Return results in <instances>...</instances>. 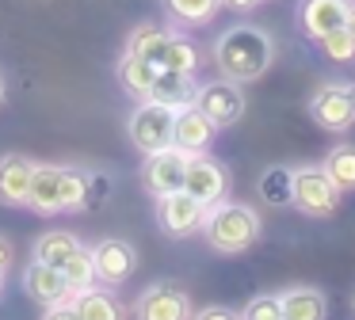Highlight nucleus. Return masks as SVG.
Listing matches in <instances>:
<instances>
[{
	"mask_svg": "<svg viewBox=\"0 0 355 320\" xmlns=\"http://www.w3.org/2000/svg\"><path fill=\"white\" fill-rule=\"evenodd\" d=\"M161 69H176V73H195V69H199V50H195L191 38L172 35V38H168V50H164Z\"/></svg>",
	"mask_w": 355,
	"mask_h": 320,
	"instance_id": "27",
	"label": "nucleus"
},
{
	"mask_svg": "<svg viewBox=\"0 0 355 320\" xmlns=\"http://www.w3.org/2000/svg\"><path fill=\"white\" fill-rule=\"evenodd\" d=\"M260 198L268 206H291L294 202V172L286 164H271V168H263V175H260Z\"/></svg>",
	"mask_w": 355,
	"mask_h": 320,
	"instance_id": "22",
	"label": "nucleus"
},
{
	"mask_svg": "<svg viewBox=\"0 0 355 320\" xmlns=\"http://www.w3.org/2000/svg\"><path fill=\"white\" fill-rule=\"evenodd\" d=\"M271 61H275V42L268 30L252 27V23H237V27L222 30L214 42V65L225 80L252 84L271 69Z\"/></svg>",
	"mask_w": 355,
	"mask_h": 320,
	"instance_id": "1",
	"label": "nucleus"
},
{
	"mask_svg": "<svg viewBox=\"0 0 355 320\" xmlns=\"http://www.w3.org/2000/svg\"><path fill=\"white\" fill-rule=\"evenodd\" d=\"M195 91H199V84H195V73L157 69V80H153V91H149V99H157V103H164V107H172V111H180V107H191V103H195Z\"/></svg>",
	"mask_w": 355,
	"mask_h": 320,
	"instance_id": "15",
	"label": "nucleus"
},
{
	"mask_svg": "<svg viewBox=\"0 0 355 320\" xmlns=\"http://www.w3.org/2000/svg\"><path fill=\"white\" fill-rule=\"evenodd\" d=\"M107 195H111V179H107V175L88 172V190H85V206H80V210H92V206H100Z\"/></svg>",
	"mask_w": 355,
	"mask_h": 320,
	"instance_id": "31",
	"label": "nucleus"
},
{
	"mask_svg": "<svg viewBox=\"0 0 355 320\" xmlns=\"http://www.w3.org/2000/svg\"><path fill=\"white\" fill-rule=\"evenodd\" d=\"M161 4L180 27H202V23H210L218 15L222 0H161Z\"/></svg>",
	"mask_w": 355,
	"mask_h": 320,
	"instance_id": "24",
	"label": "nucleus"
},
{
	"mask_svg": "<svg viewBox=\"0 0 355 320\" xmlns=\"http://www.w3.org/2000/svg\"><path fill=\"white\" fill-rule=\"evenodd\" d=\"M191 320H241V317H237L233 309H225V305H207V309L195 312Z\"/></svg>",
	"mask_w": 355,
	"mask_h": 320,
	"instance_id": "32",
	"label": "nucleus"
},
{
	"mask_svg": "<svg viewBox=\"0 0 355 320\" xmlns=\"http://www.w3.org/2000/svg\"><path fill=\"white\" fill-rule=\"evenodd\" d=\"M202 217H207V206L199 198H191L187 190H172V195L157 198V221L168 236H191L202 229Z\"/></svg>",
	"mask_w": 355,
	"mask_h": 320,
	"instance_id": "10",
	"label": "nucleus"
},
{
	"mask_svg": "<svg viewBox=\"0 0 355 320\" xmlns=\"http://www.w3.org/2000/svg\"><path fill=\"white\" fill-rule=\"evenodd\" d=\"M309 118L329 134H344L355 122V84H324L309 99Z\"/></svg>",
	"mask_w": 355,
	"mask_h": 320,
	"instance_id": "5",
	"label": "nucleus"
},
{
	"mask_svg": "<svg viewBox=\"0 0 355 320\" xmlns=\"http://www.w3.org/2000/svg\"><path fill=\"white\" fill-rule=\"evenodd\" d=\"M184 175H187V152L168 145V149H157L146 157V164H141V187L161 198V195H172V190H184Z\"/></svg>",
	"mask_w": 355,
	"mask_h": 320,
	"instance_id": "7",
	"label": "nucleus"
},
{
	"mask_svg": "<svg viewBox=\"0 0 355 320\" xmlns=\"http://www.w3.org/2000/svg\"><path fill=\"white\" fill-rule=\"evenodd\" d=\"M202 233H207V244L222 256H241L256 244L260 236V213L245 202H214L202 217Z\"/></svg>",
	"mask_w": 355,
	"mask_h": 320,
	"instance_id": "2",
	"label": "nucleus"
},
{
	"mask_svg": "<svg viewBox=\"0 0 355 320\" xmlns=\"http://www.w3.org/2000/svg\"><path fill=\"white\" fill-rule=\"evenodd\" d=\"M195 107H199V111L222 130V126L241 122V114H245V91H241L237 80H225L222 76V80L199 84V91H195Z\"/></svg>",
	"mask_w": 355,
	"mask_h": 320,
	"instance_id": "6",
	"label": "nucleus"
},
{
	"mask_svg": "<svg viewBox=\"0 0 355 320\" xmlns=\"http://www.w3.org/2000/svg\"><path fill=\"white\" fill-rule=\"evenodd\" d=\"M214 134H218V126L195 103L176 111V122H172V145H176L180 152H187V157L207 152L210 145H214Z\"/></svg>",
	"mask_w": 355,
	"mask_h": 320,
	"instance_id": "12",
	"label": "nucleus"
},
{
	"mask_svg": "<svg viewBox=\"0 0 355 320\" xmlns=\"http://www.w3.org/2000/svg\"><path fill=\"white\" fill-rule=\"evenodd\" d=\"M184 190L191 198H199L202 206H214L225 198V190H230V172H225V164H218L214 157H207V152H195V157H187V175H184Z\"/></svg>",
	"mask_w": 355,
	"mask_h": 320,
	"instance_id": "8",
	"label": "nucleus"
},
{
	"mask_svg": "<svg viewBox=\"0 0 355 320\" xmlns=\"http://www.w3.org/2000/svg\"><path fill=\"white\" fill-rule=\"evenodd\" d=\"M88 190V172L85 168H62V206L65 210H80Z\"/></svg>",
	"mask_w": 355,
	"mask_h": 320,
	"instance_id": "28",
	"label": "nucleus"
},
{
	"mask_svg": "<svg viewBox=\"0 0 355 320\" xmlns=\"http://www.w3.org/2000/svg\"><path fill=\"white\" fill-rule=\"evenodd\" d=\"M317 46H321L324 57L336 61V65H347V61H355V38L347 35L344 27H340V30H329L324 38H317Z\"/></svg>",
	"mask_w": 355,
	"mask_h": 320,
	"instance_id": "29",
	"label": "nucleus"
},
{
	"mask_svg": "<svg viewBox=\"0 0 355 320\" xmlns=\"http://www.w3.org/2000/svg\"><path fill=\"white\" fill-rule=\"evenodd\" d=\"M153 80H157V65H153V61H141V57H134V53H123V61H119V84H123L126 96L149 99Z\"/></svg>",
	"mask_w": 355,
	"mask_h": 320,
	"instance_id": "20",
	"label": "nucleus"
},
{
	"mask_svg": "<svg viewBox=\"0 0 355 320\" xmlns=\"http://www.w3.org/2000/svg\"><path fill=\"white\" fill-rule=\"evenodd\" d=\"M73 312L80 320H126V309L111 290H100V286H85L69 297Z\"/></svg>",
	"mask_w": 355,
	"mask_h": 320,
	"instance_id": "18",
	"label": "nucleus"
},
{
	"mask_svg": "<svg viewBox=\"0 0 355 320\" xmlns=\"http://www.w3.org/2000/svg\"><path fill=\"white\" fill-rule=\"evenodd\" d=\"M324 172L336 183L340 190H355V145H336V149L324 157Z\"/></svg>",
	"mask_w": 355,
	"mask_h": 320,
	"instance_id": "26",
	"label": "nucleus"
},
{
	"mask_svg": "<svg viewBox=\"0 0 355 320\" xmlns=\"http://www.w3.org/2000/svg\"><path fill=\"white\" fill-rule=\"evenodd\" d=\"M27 206L35 213H62L65 210L62 206V168L58 164H35Z\"/></svg>",
	"mask_w": 355,
	"mask_h": 320,
	"instance_id": "17",
	"label": "nucleus"
},
{
	"mask_svg": "<svg viewBox=\"0 0 355 320\" xmlns=\"http://www.w3.org/2000/svg\"><path fill=\"white\" fill-rule=\"evenodd\" d=\"M172 122H176V111H172V107L157 103V99H141L138 111L126 122V134H130L134 149H141L149 157V152L172 145Z\"/></svg>",
	"mask_w": 355,
	"mask_h": 320,
	"instance_id": "3",
	"label": "nucleus"
},
{
	"mask_svg": "<svg viewBox=\"0 0 355 320\" xmlns=\"http://www.w3.org/2000/svg\"><path fill=\"white\" fill-rule=\"evenodd\" d=\"M134 320H191V297L172 282H157L134 301Z\"/></svg>",
	"mask_w": 355,
	"mask_h": 320,
	"instance_id": "9",
	"label": "nucleus"
},
{
	"mask_svg": "<svg viewBox=\"0 0 355 320\" xmlns=\"http://www.w3.org/2000/svg\"><path fill=\"white\" fill-rule=\"evenodd\" d=\"M347 12H352V0H298V27L317 42L329 30L344 27Z\"/></svg>",
	"mask_w": 355,
	"mask_h": 320,
	"instance_id": "13",
	"label": "nucleus"
},
{
	"mask_svg": "<svg viewBox=\"0 0 355 320\" xmlns=\"http://www.w3.org/2000/svg\"><path fill=\"white\" fill-rule=\"evenodd\" d=\"M344 190L329 179L324 168H298L294 172V210L306 217H332Z\"/></svg>",
	"mask_w": 355,
	"mask_h": 320,
	"instance_id": "4",
	"label": "nucleus"
},
{
	"mask_svg": "<svg viewBox=\"0 0 355 320\" xmlns=\"http://www.w3.org/2000/svg\"><path fill=\"white\" fill-rule=\"evenodd\" d=\"M344 30L355 38V0H352V12H347V23H344Z\"/></svg>",
	"mask_w": 355,
	"mask_h": 320,
	"instance_id": "36",
	"label": "nucleus"
},
{
	"mask_svg": "<svg viewBox=\"0 0 355 320\" xmlns=\"http://www.w3.org/2000/svg\"><path fill=\"white\" fill-rule=\"evenodd\" d=\"M31 175L35 164L27 157H0V202L4 206H27L31 195Z\"/></svg>",
	"mask_w": 355,
	"mask_h": 320,
	"instance_id": "14",
	"label": "nucleus"
},
{
	"mask_svg": "<svg viewBox=\"0 0 355 320\" xmlns=\"http://www.w3.org/2000/svg\"><path fill=\"white\" fill-rule=\"evenodd\" d=\"M279 297H283V320H324L329 317V301L313 286H294Z\"/></svg>",
	"mask_w": 355,
	"mask_h": 320,
	"instance_id": "19",
	"label": "nucleus"
},
{
	"mask_svg": "<svg viewBox=\"0 0 355 320\" xmlns=\"http://www.w3.org/2000/svg\"><path fill=\"white\" fill-rule=\"evenodd\" d=\"M12 263V248H8V240L0 236V274H4V267Z\"/></svg>",
	"mask_w": 355,
	"mask_h": 320,
	"instance_id": "35",
	"label": "nucleus"
},
{
	"mask_svg": "<svg viewBox=\"0 0 355 320\" xmlns=\"http://www.w3.org/2000/svg\"><path fill=\"white\" fill-rule=\"evenodd\" d=\"M42 320H80V317L73 312V305H69V301H58V305H46Z\"/></svg>",
	"mask_w": 355,
	"mask_h": 320,
	"instance_id": "33",
	"label": "nucleus"
},
{
	"mask_svg": "<svg viewBox=\"0 0 355 320\" xmlns=\"http://www.w3.org/2000/svg\"><path fill=\"white\" fill-rule=\"evenodd\" d=\"M0 103H4V84H0Z\"/></svg>",
	"mask_w": 355,
	"mask_h": 320,
	"instance_id": "37",
	"label": "nucleus"
},
{
	"mask_svg": "<svg viewBox=\"0 0 355 320\" xmlns=\"http://www.w3.org/2000/svg\"><path fill=\"white\" fill-rule=\"evenodd\" d=\"M168 30L153 27V23H141V27L130 30V38H126V53H134V57L141 61H153L157 69H161L164 61V50H168Z\"/></svg>",
	"mask_w": 355,
	"mask_h": 320,
	"instance_id": "21",
	"label": "nucleus"
},
{
	"mask_svg": "<svg viewBox=\"0 0 355 320\" xmlns=\"http://www.w3.org/2000/svg\"><path fill=\"white\" fill-rule=\"evenodd\" d=\"M222 4L237 8V12H252V8H256V4H263V0H222Z\"/></svg>",
	"mask_w": 355,
	"mask_h": 320,
	"instance_id": "34",
	"label": "nucleus"
},
{
	"mask_svg": "<svg viewBox=\"0 0 355 320\" xmlns=\"http://www.w3.org/2000/svg\"><path fill=\"white\" fill-rule=\"evenodd\" d=\"M96 256V282H103V286H123L126 278L134 274V267H138V251H134L130 240H100L92 248Z\"/></svg>",
	"mask_w": 355,
	"mask_h": 320,
	"instance_id": "11",
	"label": "nucleus"
},
{
	"mask_svg": "<svg viewBox=\"0 0 355 320\" xmlns=\"http://www.w3.org/2000/svg\"><path fill=\"white\" fill-rule=\"evenodd\" d=\"M58 271L65 274V282H69L73 294H77V290H85V286H96V256H92V248H85V244H80V248L73 251V256L65 259Z\"/></svg>",
	"mask_w": 355,
	"mask_h": 320,
	"instance_id": "25",
	"label": "nucleus"
},
{
	"mask_svg": "<svg viewBox=\"0 0 355 320\" xmlns=\"http://www.w3.org/2000/svg\"><path fill=\"white\" fill-rule=\"evenodd\" d=\"M24 290L35 297V301H42V305H58V301H69V297H73L65 274L58 271V267H46V263H31V267H27Z\"/></svg>",
	"mask_w": 355,
	"mask_h": 320,
	"instance_id": "16",
	"label": "nucleus"
},
{
	"mask_svg": "<svg viewBox=\"0 0 355 320\" xmlns=\"http://www.w3.org/2000/svg\"><path fill=\"white\" fill-rule=\"evenodd\" d=\"M77 248H80V240H77L73 233H62V229H54V233H42L39 240H35V263L62 267Z\"/></svg>",
	"mask_w": 355,
	"mask_h": 320,
	"instance_id": "23",
	"label": "nucleus"
},
{
	"mask_svg": "<svg viewBox=\"0 0 355 320\" xmlns=\"http://www.w3.org/2000/svg\"><path fill=\"white\" fill-rule=\"evenodd\" d=\"M241 320H283V297L279 294H256L245 305Z\"/></svg>",
	"mask_w": 355,
	"mask_h": 320,
	"instance_id": "30",
	"label": "nucleus"
}]
</instances>
